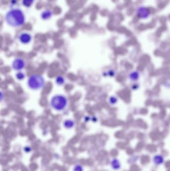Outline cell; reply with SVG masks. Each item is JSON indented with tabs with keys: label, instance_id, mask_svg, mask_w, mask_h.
Instances as JSON below:
<instances>
[{
	"label": "cell",
	"instance_id": "cell-1",
	"mask_svg": "<svg viewBox=\"0 0 170 171\" xmlns=\"http://www.w3.org/2000/svg\"><path fill=\"white\" fill-rule=\"evenodd\" d=\"M5 21L8 25L12 27H19L23 25L25 17L23 12L19 9H13L6 14Z\"/></svg>",
	"mask_w": 170,
	"mask_h": 171
},
{
	"label": "cell",
	"instance_id": "cell-2",
	"mask_svg": "<svg viewBox=\"0 0 170 171\" xmlns=\"http://www.w3.org/2000/svg\"><path fill=\"white\" fill-rule=\"evenodd\" d=\"M67 105V100L65 96L62 95H55L50 101V105L53 109L57 111L64 110Z\"/></svg>",
	"mask_w": 170,
	"mask_h": 171
},
{
	"label": "cell",
	"instance_id": "cell-3",
	"mask_svg": "<svg viewBox=\"0 0 170 171\" xmlns=\"http://www.w3.org/2000/svg\"><path fill=\"white\" fill-rule=\"evenodd\" d=\"M45 84L43 77L39 75H33L28 80V86L30 89L38 90L42 89Z\"/></svg>",
	"mask_w": 170,
	"mask_h": 171
},
{
	"label": "cell",
	"instance_id": "cell-4",
	"mask_svg": "<svg viewBox=\"0 0 170 171\" xmlns=\"http://www.w3.org/2000/svg\"><path fill=\"white\" fill-rule=\"evenodd\" d=\"M25 67V62L21 58H17L13 61L12 67L15 70L21 71Z\"/></svg>",
	"mask_w": 170,
	"mask_h": 171
},
{
	"label": "cell",
	"instance_id": "cell-5",
	"mask_svg": "<svg viewBox=\"0 0 170 171\" xmlns=\"http://www.w3.org/2000/svg\"><path fill=\"white\" fill-rule=\"evenodd\" d=\"M18 40L21 43L27 44L29 43L32 40L31 35L27 32H23L21 33L18 36Z\"/></svg>",
	"mask_w": 170,
	"mask_h": 171
},
{
	"label": "cell",
	"instance_id": "cell-6",
	"mask_svg": "<svg viewBox=\"0 0 170 171\" xmlns=\"http://www.w3.org/2000/svg\"><path fill=\"white\" fill-rule=\"evenodd\" d=\"M140 78V73L137 71H133L129 74V78L131 81L136 82Z\"/></svg>",
	"mask_w": 170,
	"mask_h": 171
},
{
	"label": "cell",
	"instance_id": "cell-7",
	"mask_svg": "<svg viewBox=\"0 0 170 171\" xmlns=\"http://www.w3.org/2000/svg\"><path fill=\"white\" fill-rule=\"evenodd\" d=\"M164 162V157L161 155H155L153 157V162L155 165L159 166L163 164Z\"/></svg>",
	"mask_w": 170,
	"mask_h": 171
},
{
	"label": "cell",
	"instance_id": "cell-8",
	"mask_svg": "<svg viewBox=\"0 0 170 171\" xmlns=\"http://www.w3.org/2000/svg\"><path fill=\"white\" fill-rule=\"evenodd\" d=\"M138 10L142 12V13L140 12H138L139 15L142 19H147L148 18L149 12L148 11H147V9L145 8V7H139Z\"/></svg>",
	"mask_w": 170,
	"mask_h": 171
},
{
	"label": "cell",
	"instance_id": "cell-9",
	"mask_svg": "<svg viewBox=\"0 0 170 171\" xmlns=\"http://www.w3.org/2000/svg\"><path fill=\"white\" fill-rule=\"evenodd\" d=\"M111 166L114 170H118L121 167L120 162L117 159H114L111 162Z\"/></svg>",
	"mask_w": 170,
	"mask_h": 171
},
{
	"label": "cell",
	"instance_id": "cell-10",
	"mask_svg": "<svg viewBox=\"0 0 170 171\" xmlns=\"http://www.w3.org/2000/svg\"><path fill=\"white\" fill-rule=\"evenodd\" d=\"M64 126L67 129H71L74 126V122L71 120H67L64 122Z\"/></svg>",
	"mask_w": 170,
	"mask_h": 171
},
{
	"label": "cell",
	"instance_id": "cell-11",
	"mask_svg": "<svg viewBox=\"0 0 170 171\" xmlns=\"http://www.w3.org/2000/svg\"><path fill=\"white\" fill-rule=\"evenodd\" d=\"M52 16V12L50 11H45L42 14V17L43 19H48Z\"/></svg>",
	"mask_w": 170,
	"mask_h": 171
},
{
	"label": "cell",
	"instance_id": "cell-12",
	"mask_svg": "<svg viewBox=\"0 0 170 171\" xmlns=\"http://www.w3.org/2000/svg\"><path fill=\"white\" fill-rule=\"evenodd\" d=\"M34 0H23L22 3L24 6L27 8L30 7L33 3Z\"/></svg>",
	"mask_w": 170,
	"mask_h": 171
},
{
	"label": "cell",
	"instance_id": "cell-13",
	"mask_svg": "<svg viewBox=\"0 0 170 171\" xmlns=\"http://www.w3.org/2000/svg\"><path fill=\"white\" fill-rule=\"evenodd\" d=\"M55 82L56 83L59 85H63L64 82H65V80L64 78V77L62 76H59L57 77L56 80H55Z\"/></svg>",
	"mask_w": 170,
	"mask_h": 171
},
{
	"label": "cell",
	"instance_id": "cell-14",
	"mask_svg": "<svg viewBox=\"0 0 170 171\" xmlns=\"http://www.w3.org/2000/svg\"><path fill=\"white\" fill-rule=\"evenodd\" d=\"M16 77L19 80H23V79L25 78V75L22 72H19L18 73H17L16 75Z\"/></svg>",
	"mask_w": 170,
	"mask_h": 171
},
{
	"label": "cell",
	"instance_id": "cell-15",
	"mask_svg": "<svg viewBox=\"0 0 170 171\" xmlns=\"http://www.w3.org/2000/svg\"><path fill=\"white\" fill-rule=\"evenodd\" d=\"M83 167L80 165H77L74 168V171H83Z\"/></svg>",
	"mask_w": 170,
	"mask_h": 171
},
{
	"label": "cell",
	"instance_id": "cell-16",
	"mask_svg": "<svg viewBox=\"0 0 170 171\" xmlns=\"http://www.w3.org/2000/svg\"><path fill=\"white\" fill-rule=\"evenodd\" d=\"M109 102H110V104H112V105H114L116 103H117V99L115 97H112L110 98Z\"/></svg>",
	"mask_w": 170,
	"mask_h": 171
}]
</instances>
